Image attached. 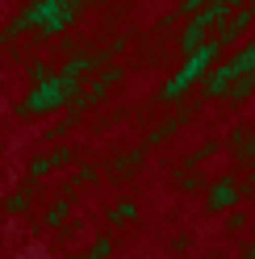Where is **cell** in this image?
<instances>
[{
  "mask_svg": "<svg viewBox=\"0 0 255 259\" xmlns=\"http://www.w3.org/2000/svg\"><path fill=\"white\" fill-rule=\"evenodd\" d=\"M134 213H138V209H134L130 201H125V205H117V209H113V222H130Z\"/></svg>",
  "mask_w": 255,
  "mask_h": 259,
  "instance_id": "10",
  "label": "cell"
},
{
  "mask_svg": "<svg viewBox=\"0 0 255 259\" xmlns=\"http://www.w3.org/2000/svg\"><path fill=\"white\" fill-rule=\"evenodd\" d=\"M117 79H121V71H117V67H105V71L97 75V84H92V88L84 92V105H92V101H97V96H101L109 84H117Z\"/></svg>",
  "mask_w": 255,
  "mask_h": 259,
  "instance_id": "5",
  "label": "cell"
},
{
  "mask_svg": "<svg viewBox=\"0 0 255 259\" xmlns=\"http://www.w3.org/2000/svg\"><path fill=\"white\" fill-rule=\"evenodd\" d=\"M67 209H71L67 201H55V209H51V213H46V226H59L63 218H67Z\"/></svg>",
  "mask_w": 255,
  "mask_h": 259,
  "instance_id": "9",
  "label": "cell"
},
{
  "mask_svg": "<svg viewBox=\"0 0 255 259\" xmlns=\"http://www.w3.org/2000/svg\"><path fill=\"white\" fill-rule=\"evenodd\" d=\"M251 21H255V5H247V9H234L230 17L218 25V34H214V38H218L222 46H230V42H238V38L247 34V25H251Z\"/></svg>",
  "mask_w": 255,
  "mask_h": 259,
  "instance_id": "3",
  "label": "cell"
},
{
  "mask_svg": "<svg viewBox=\"0 0 255 259\" xmlns=\"http://www.w3.org/2000/svg\"><path fill=\"white\" fill-rule=\"evenodd\" d=\"M234 201H238V184H234V180H218V184L209 188V201H205V205H209L214 213H222V209L234 205Z\"/></svg>",
  "mask_w": 255,
  "mask_h": 259,
  "instance_id": "4",
  "label": "cell"
},
{
  "mask_svg": "<svg viewBox=\"0 0 255 259\" xmlns=\"http://www.w3.org/2000/svg\"><path fill=\"white\" fill-rule=\"evenodd\" d=\"M75 259H97V255H92V247H88V251H84V255H75Z\"/></svg>",
  "mask_w": 255,
  "mask_h": 259,
  "instance_id": "14",
  "label": "cell"
},
{
  "mask_svg": "<svg viewBox=\"0 0 255 259\" xmlns=\"http://www.w3.org/2000/svg\"><path fill=\"white\" fill-rule=\"evenodd\" d=\"M243 159H255V138H251L247 147H243Z\"/></svg>",
  "mask_w": 255,
  "mask_h": 259,
  "instance_id": "13",
  "label": "cell"
},
{
  "mask_svg": "<svg viewBox=\"0 0 255 259\" xmlns=\"http://www.w3.org/2000/svg\"><path fill=\"white\" fill-rule=\"evenodd\" d=\"M230 13H234V9L226 5V0H214L209 9H197V13H193V21H188V25H184V34H180V51H184V55H193L197 46L205 42V34H209V29H218L222 21L230 17Z\"/></svg>",
  "mask_w": 255,
  "mask_h": 259,
  "instance_id": "2",
  "label": "cell"
},
{
  "mask_svg": "<svg viewBox=\"0 0 255 259\" xmlns=\"http://www.w3.org/2000/svg\"><path fill=\"white\" fill-rule=\"evenodd\" d=\"M55 167V155H42V159H34V163H29V180H42L46 171Z\"/></svg>",
  "mask_w": 255,
  "mask_h": 259,
  "instance_id": "7",
  "label": "cell"
},
{
  "mask_svg": "<svg viewBox=\"0 0 255 259\" xmlns=\"http://www.w3.org/2000/svg\"><path fill=\"white\" fill-rule=\"evenodd\" d=\"M226 5H230V9H238V0H226Z\"/></svg>",
  "mask_w": 255,
  "mask_h": 259,
  "instance_id": "15",
  "label": "cell"
},
{
  "mask_svg": "<svg viewBox=\"0 0 255 259\" xmlns=\"http://www.w3.org/2000/svg\"><path fill=\"white\" fill-rule=\"evenodd\" d=\"M142 159H147V151H142V147H138V151H130V155H121V159H117V163H113V171H125V167H138V163H142Z\"/></svg>",
  "mask_w": 255,
  "mask_h": 259,
  "instance_id": "8",
  "label": "cell"
},
{
  "mask_svg": "<svg viewBox=\"0 0 255 259\" xmlns=\"http://www.w3.org/2000/svg\"><path fill=\"white\" fill-rule=\"evenodd\" d=\"M251 92H255V71H243V75L226 88V101H247Z\"/></svg>",
  "mask_w": 255,
  "mask_h": 259,
  "instance_id": "6",
  "label": "cell"
},
{
  "mask_svg": "<svg viewBox=\"0 0 255 259\" xmlns=\"http://www.w3.org/2000/svg\"><path fill=\"white\" fill-rule=\"evenodd\" d=\"M205 5V0H180V5H176V13H197Z\"/></svg>",
  "mask_w": 255,
  "mask_h": 259,
  "instance_id": "12",
  "label": "cell"
},
{
  "mask_svg": "<svg viewBox=\"0 0 255 259\" xmlns=\"http://www.w3.org/2000/svg\"><path fill=\"white\" fill-rule=\"evenodd\" d=\"M222 51H226V46H222L218 38H214V42H201L197 51L184 59V67H180V71L163 84V92H159V96H163V101H176V96H184V88L193 84V79H201V71H205V67H214Z\"/></svg>",
  "mask_w": 255,
  "mask_h": 259,
  "instance_id": "1",
  "label": "cell"
},
{
  "mask_svg": "<svg viewBox=\"0 0 255 259\" xmlns=\"http://www.w3.org/2000/svg\"><path fill=\"white\" fill-rule=\"evenodd\" d=\"M25 205H29V192H17V197H13V201H9L5 209H9V213H21Z\"/></svg>",
  "mask_w": 255,
  "mask_h": 259,
  "instance_id": "11",
  "label": "cell"
}]
</instances>
